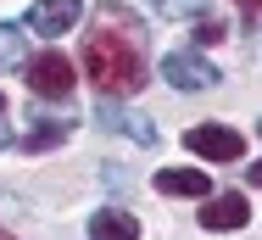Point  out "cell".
<instances>
[{
    "mask_svg": "<svg viewBox=\"0 0 262 240\" xmlns=\"http://www.w3.org/2000/svg\"><path fill=\"white\" fill-rule=\"evenodd\" d=\"M61 134H67V123H45V117H39V123H34V134H28V151H45V145H56L61 140Z\"/></svg>",
    "mask_w": 262,
    "mask_h": 240,
    "instance_id": "obj_12",
    "label": "cell"
},
{
    "mask_svg": "<svg viewBox=\"0 0 262 240\" xmlns=\"http://www.w3.org/2000/svg\"><path fill=\"white\" fill-rule=\"evenodd\" d=\"M95 123H101V129H123L128 140H140V145H151V140H157V129H151L145 117L123 112V106H101V112H95Z\"/></svg>",
    "mask_w": 262,
    "mask_h": 240,
    "instance_id": "obj_9",
    "label": "cell"
},
{
    "mask_svg": "<svg viewBox=\"0 0 262 240\" xmlns=\"http://www.w3.org/2000/svg\"><path fill=\"white\" fill-rule=\"evenodd\" d=\"M151 185H157L162 195H212V179L201 168H162Z\"/></svg>",
    "mask_w": 262,
    "mask_h": 240,
    "instance_id": "obj_8",
    "label": "cell"
},
{
    "mask_svg": "<svg viewBox=\"0 0 262 240\" xmlns=\"http://www.w3.org/2000/svg\"><path fill=\"white\" fill-rule=\"evenodd\" d=\"M84 67L106 95H134L145 84V34L140 23H128L123 11H106V23L90 28L84 39Z\"/></svg>",
    "mask_w": 262,
    "mask_h": 240,
    "instance_id": "obj_1",
    "label": "cell"
},
{
    "mask_svg": "<svg viewBox=\"0 0 262 240\" xmlns=\"http://www.w3.org/2000/svg\"><path fill=\"white\" fill-rule=\"evenodd\" d=\"M6 140H11V112H6V90H0V151H6Z\"/></svg>",
    "mask_w": 262,
    "mask_h": 240,
    "instance_id": "obj_13",
    "label": "cell"
},
{
    "mask_svg": "<svg viewBox=\"0 0 262 240\" xmlns=\"http://www.w3.org/2000/svg\"><path fill=\"white\" fill-rule=\"evenodd\" d=\"M251 185H262V162H257V168H251Z\"/></svg>",
    "mask_w": 262,
    "mask_h": 240,
    "instance_id": "obj_15",
    "label": "cell"
},
{
    "mask_svg": "<svg viewBox=\"0 0 262 240\" xmlns=\"http://www.w3.org/2000/svg\"><path fill=\"white\" fill-rule=\"evenodd\" d=\"M0 67H23V28L0 23Z\"/></svg>",
    "mask_w": 262,
    "mask_h": 240,
    "instance_id": "obj_10",
    "label": "cell"
},
{
    "mask_svg": "<svg viewBox=\"0 0 262 240\" xmlns=\"http://www.w3.org/2000/svg\"><path fill=\"white\" fill-rule=\"evenodd\" d=\"M78 6H84V0H34V6H28V28H34L39 39H61V34L78 23Z\"/></svg>",
    "mask_w": 262,
    "mask_h": 240,
    "instance_id": "obj_5",
    "label": "cell"
},
{
    "mask_svg": "<svg viewBox=\"0 0 262 240\" xmlns=\"http://www.w3.org/2000/svg\"><path fill=\"white\" fill-rule=\"evenodd\" d=\"M246 218H251V201H246L240 190H229V195H212L207 207H201V229H212V235L246 229Z\"/></svg>",
    "mask_w": 262,
    "mask_h": 240,
    "instance_id": "obj_6",
    "label": "cell"
},
{
    "mask_svg": "<svg viewBox=\"0 0 262 240\" xmlns=\"http://www.w3.org/2000/svg\"><path fill=\"white\" fill-rule=\"evenodd\" d=\"M0 240H17V235H6V229H0Z\"/></svg>",
    "mask_w": 262,
    "mask_h": 240,
    "instance_id": "obj_16",
    "label": "cell"
},
{
    "mask_svg": "<svg viewBox=\"0 0 262 240\" xmlns=\"http://www.w3.org/2000/svg\"><path fill=\"white\" fill-rule=\"evenodd\" d=\"M23 73H28V90H34V95L61 101L67 90H73V62H67L61 50H39L34 62H23Z\"/></svg>",
    "mask_w": 262,
    "mask_h": 240,
    "instance_id": "obj_2",
    "label": "cell"
},
{
    "mask_svg": "<svg viewBox=\"0 0 262 240\" xmlns=\"http://www.w3.org/2000/svg\"><path fill=\"white\" fill-rule=\"evenodd\" d=\"M162 78H167L173 90H217V67H212L207 56H195V50L162 56Z\"/></svg>",
    "mask_w": 262,
    "mask_h": 240,
    "instance_id": "obj_4",
    "label": "cell"
},
{
    "mask_svg": "<svg viewBox=\"0 0 262 240\" xmlns=\"http://www.w3.org/2000/svg\"><path fill=\"white\" fill-rule=\"evenodd\" d=\"M151 11H157V17H173V23H184V17H201L207 0H151Z\"/></svg>",
    "mask_w": 262,
    "mask_h": 240,
    "instance_id": "obj_11",
    "label": "cell"
},
{
    "mask_svg": "<svg viewBox=\"0 0 262 240\" xmlns=\"http://www.w3.org/2000/svg\"><path fill=\"white\" fill-rule=\"evenodd\" d=\"M90 240H140V218L123 207H106L90 218Z\"/></svg>",
    "mask_w": 262,
    "mask_h": 240,
    "instance_id": "obj_7",
    "label": "cell"
},
{
    "mask_svg": "<svg viewBox=\"0 0 262 240\" xmlns=\"http://www.w3.org/2000/svg\"><path fill=\"white\" fill-rule=\"evenodd\" d=\"M234 6H240V11H262V0H234Z\"/></svg>",
    "mask_w": 262,
    "mask_h": 240,
    "instance_id": "obj_14",
    "label": "cell"
},
{
    "mask_svg": "<svg viewBox=\"0 0 262 240\" xmlns=\"http://www.w3.org/2000/svg\"><path fill=\"white\" fill-rule=\"evenodd\" d=\"M184 145H190L195 156H207V162H240V156H246V140H240L229 123H195V129L184 134Z\"/></svg>",
    "mask_w": 262,
    "mask_h": 240,
    "instance_id": "obj_3",
    "label": "cell"
}]
</instances>
